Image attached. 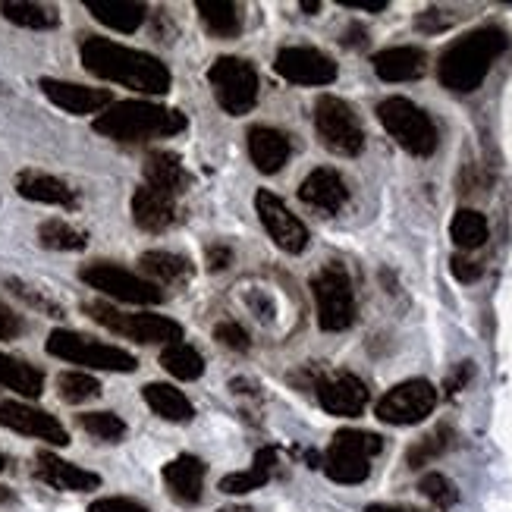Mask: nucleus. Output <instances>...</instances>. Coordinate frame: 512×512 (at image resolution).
<instances>
[{"mask_svg": "<svg viewBox=\"0 0 512 512\" xmlns=\"http://www.w3.org/2000/svg\"><path fill=\"white\" fill-rule=\"evenodd\" d=\"M79 60L92 76L117 82L142 95H167L173 85V73L167 70L164 60L101 35H85L79 41Z\"/></svg>", "mask_w": 512, "mask_h": 512, "instance_id": "nucleus-1", "label": "nucleus"}, {"mask_svg": "<svg viewBox=\"0 0 512 512\" xmlns=\"http://www.w3.org/2000/svg\"><path fill=\"white\" fill-rule=\"evenodd\" d=\"M509 48V35L500 26H481L456 38L437 60V79L456 95H472L484 85L494 60Z\"/></svg>", "mask_w": 512, "mask_h": 512, "instance_id": "nucleus-2", "label": "nucleus"}, {"mask_svg": "<svg viewBox=\"0 0 512 512\" xmlns=\"http://www.w3.org/2000/svg\"><path fill=\"white\" fill-rule=\"evenodd\" d=\"M186 129V114L176 107L151 101H114L95 117V132L114 142H151L170 139Z\"/></svg>", "mask_w": 512, "mask_h": 512, "instance_id": "nucleus-3", "label": "nucleus"}, {"mask_svg": "<svg viewBox=\"0 0 512 512\" xmlns=\"http://www.w3.org/2000/svg\"><path fill=\"white\" fill-rule=\"evenodd\" d=\"M377 120L396 139V145L415 154V158H431L440 145V132L428 110H421L409 98H387L377 104Z\"/></svg>", "mask_w": 512, "mask_h": 512, "instance_id": "nucleus-4", "label": "nucleus"}, {"mask_svg": "<svg viewBox=\"0 0 512 512\" xmlns=\"http://www.w3.org/2000/svg\"><path fill=\"white\" fill-rule=\"evenodd\" d=\"M82 311L95 324L120 333V337L136 340V343H148V346L183 343V324H176L167 315H154V311H132V315H126V311H117L107 302H85Z\"/></svg>", "mask_w": 512, "mask_h": 512, "instance_id": "nucleus-5", "label": "nucleus"}, {"mask_svg": "<svg viewBox=\"0 0 512 512\" xmlns=\"http://www.w3.org/2000/svg\"><path fill=\"white\" fill-rule=\"evenodd\" d=\"M384 450V437L371 431L343 428L333 434L327 456L321 459V469L337 484H362L371 475V459Z\"/></svg>", "mask_w": 512, "mask_h": 512, "instance_id": "nucleus-6", "label": "nucleus"}, {"mask_svg": "<svg viewBox=\"0 0 512 512\" xmlns=\"http://www.w3.org/2000/svg\"><path fill=\"white\" fill-rule=\"evenodd\" d=\"M54 359H63L70 365H82V368H95V371H120V374H132L139 368L136 355L120 349V346H110V343H98L92 337L76 330H51L48 343H44Z\"/></svg>", "mask_w": 512, "mask_h": 512, "instance_id": "nucleus-7", "label": "nucleus"}, {"mask_svg": "<svg viewBox=\"0 0 512 512\" xmlns=\"http://www.w3.org/2000/svg\"><path fill=\"white\" fill-rule=\"evenodd\" d=\"M311 296H315L321 330L340 333L355 324V289L343 264H324L311 277Z\"/></svg>", "mask_w": 512, "mask_h": 512, "instance_id": "nucleus-8", "label": "nucleus"}, {"mask_svg": "<svg viewBox=\"0 0 512 512\" xmlns=\"http://www.w3.org/2000/svg\"><path fill=\"white\" fill-rule=\"evenodd\" d=\"M208 82L220 110L230 117H242L258 104V70L242 57H217L208 70Z\"/></svg>", "mask_w": 512, "mask_h": 512, "instance_id": "nucleus-9", "label": "nucleus"}, {"mask_svg": "<svg viewBox=\"0 0 512 512\" xmlns=\"http://www.w3.org/2000/svg\"><path fill=\"white\" fill-rule=\"evenodd\" d=\"M315 132L321 145L333 154H340V158H355L365 148L362 120L337 95H321L315 101Z\"/></svg>", "mask_w": 512, "mask_h": 512, "instance_id": "nucleus-10", "label": "nucleus"}, {"mask_svg": "<svg viewBox=\"0 0 512 512\" xmlns=\"http://www.w3.org/2000/svg\"><path fill=\"white\" fill-rule=\"evenodd\" d=\"M79 277H82V283L98 289V293L117 299V302H126V305H161L164 302V289L158 283H151V280L126 271V267L110 264V261L85 264Z\"/></svg>", "mask_w": 512, "mask_h": 512, "instance_id": "nucleus-11", "label": "nucleus"}, {"mask_svg": "<svg viewBox=\"0 0 512 512\" xmlns=\"http://www.w3.org/2000/svg\"><path fill=\"white\" fill-rule=\"evenodd\" d=\"M437 387L425 377H412V381L396 384L393 390H387L381 399H377L374 415L384 425H418L425 421L434 409H437Z\"/></svg>", "mask_w": 512, "mask_h": 512, "instance_id": "nucleus-12", "label": "nucleus"}, {"mask_svg": "<svg viewBox=\"0 0 512 512\" xmlns=\"http://www.w3.org/2000/svg\"><path fill=\"white\" fill-rule=\"evenodd\" d=\"M255 211H258V220L261 227L267 230V236L274 239V246L289 252V255H302L308 249V227L302 220L286 208V202L280 195L261 189L255 195Z\"/></svg>", "mask_w": 512, "mask_h": 512, "instance_id": "nucleus-13", "label": "nucleus"}, {"mask_svg": "<svg viewBox=\"0 0 512 512\" xmlns=\"http://www.w3.org/2000/svg\"><path fill=\"white\" fill-rule=\"evenodd\" d=\"M274 70L293 85H330L337 82V60L318 48H283Z\"/></svg>", "mask_w": 512, "mask_h": 512, "instance_id": "nucleus-14", "label": "nucleus"}, {"mask_svg": "<svg viewBox=\"0 0 512 512\" xmlns=\"http://www.w3.org/2000/svg\"><path fill=\"white\" fill-rule=\"evenodd\" d=\"M0 425L16 431V434H26V437L51 443V447H66V443H70V434H66V428L51 412L35 409L29 403H16V399L0 403Z\"/></svg>", "mask_w": 512, "mask_h": 512, "instance_id": "nucleus-15", "label": "nucleus"}, {"mask_svg": "<svg viewBox=\"0 0 512 512\" xmlns=\"http://www.w3.org/2000/svg\"><path fill=\"white\" fill-rule=\"evenodd\" d=\"M38 88L51 104H57L60 110H66V114H73V117L104 114V110L114 104V95H110L107 88H88L79 82H63V79H51V76H44L38 82Z\"/></svg>", "mask_w": 512, "mask_h": 512, "instance_id": "nucleus-16", "label": "nucleus"}, {"mask_svg": "<svg viewBox=\"0 0 512 512\" xmlns=\"http://www.w3.org/2000/svg\"><path fill=\"white\" fill-rule=\"evenodd\" d=\"M318 403L327 415L359 418L368 406V387L362 377H355L349 371L330 374L324 381H318Z\"/></svg>", "mask_w": 512, "mask_h": 512, "instance_id": "nucleus-17", "label": "nucleus"}, {"mask_svg": "<svg viewBox=\"0 0 512 512\" xmlns=\"http://www.w3.org/2000/svg\"><path fill=\"white\" fill-rule=\"evenodd\" d=\"M35 475L44 484H51L54 491L82 494V491H98V487H101V475L82 469V465L66 462V459H60L57 453H48V450H41L35 456Z\"/></svg>", "mask_w": 512, "mask_h": 512, "instance_id": "nucleus-18", "label": "nucleus"}, {"mask_svg": "<svg viewBox=\"0 0 512 512\" xmlns=\"http://www.w3.org/2000/svg\"><path fill=\"white\" fill-rule=\"evenodd\" d=\"M205 475H208V465L205 459H198L192 453L176 456L173 462L164 465V484L176 503L183 506H195L202 503L205 494Z\"/></svg>", "mask_w": 512, "mask_h": 512, "instance_id": "nucleus-19", "label": "nucleus"}, {"mask_svg": "<svg viewBox=\"0 0 512 512\" xmlns=\"http://www.w3.org/2000/svg\"><path fill=\"white\" fill-rule=\"evenodd\" d=\"M132 220L145 233H164L176 224V198L142 183L132 192Z\"/></svg>", "mask_w": 512, "mask_h": 512, "instance_id": "nucleus-20", "label": "nucleus"}, {"mask_svg": "<svg viewBox=\"0 0 512 512\" xmlns=\"http://www.w3.org/2000/svg\"><path fill=\"white\" fill-rule=\"evenodd\" d=\"M299 198L308 208H318L324 214H337L346 205L349 189L343 183V176L333 167H318V170H311L302 180Z\"/></svg>", "mask_w": 512, "mask_h": 512, "instance_id": "nucleus-21", "label": "nucleus"}, {"mask_svg": "<svg viewBox=\"0 0 512 512\" xmlns=\"http://www.w3.org/2000/svg\"><path fill=\"white\" fill-rule=\"evenodd\" d=\"M16 192L29 202H41V205H54V208H66L73 211L79 208V195L70 183L57 180L51 173H41V170H22L16 176Z\"/></svg>", "mask_w": 512, "mask_h": 512, "instance_id": "nucleus-22", "label": "nucleus"}, {"mask_svg": "<svg viewBox=\"0 0 512 512\" xmlns=\"http://www.w3.org/2000/svg\"><path fill=\"white\" fill-rule=\"evenodd\" d=\"M371 66L377 79L384 82H412L421 79L428 70V54L412 44H399V48H384L371 57Z\"/></svg>", "mask_w": 512, "mask_h": 512, "instance_id": "nucleus-23", "label": "nucleus"}, {"mask_svg": "<svg viewBox=\"0 0 512 512\" xmlns=\"http://www.w3.org/2000/svg\"><path fill=\"white\" fill-rule=\"evenodd\" d=\"M246 139H249V158L258 167V173L274 176L286 167L289 151H293V142H289L286 132L274 126H252Z\"/></svg>", "mask_w": 512, "mask_h": 512, "instance_id": "nucleus-24", "label": "nucleus"}, {"mask_svg": "<svg viewBox=\"0 0 512 512\" xmlns=\"http://www.w3.org/2000/svg\"><path fill=\"white\" fill-rule=\"evenodd\" d=\"M145 186L167 192L173 198H180L189 186H192V176L183 167L180 154L173 151H151L145 158Z\"/></svg>", "mask_w": 512, "mask_h": 512, "instance_id": "nucleus-25", "label": "nucleus"}, {"mask_svg": "<svg viewBox=\"0 0 512 512\" xmlns=\"http://www.w3.org/2000/svg\"><path fill=\"white\" fill-rule=\"evenodd\" d=\"M82 4L101 26L123 35L136 32L148 16V7L139 4V0H82Z\"/></svg>", "mask_w": 512, "mask_h": 512, "instance_id": "nucleus-26", "label": "nucleus"}, {"mask_svg": "<svg viewBox=\"0 0 512 512\" xmlns=\"http://www.w3.org/2000/svg\"><path fill=\"white\" fill-rule=\"evenodd\" d=\"M142 399L148 403V409L164 418V421H173V425H186V421L195 418V409L189 403V396L183 390H176L173 384H161V381H154V384H145L142 387Z\"/></svg>", "mask_w": 512, "mask_h": 512, "instance_id": "nucleus-27", "label": "nucleus"}, {"mask_svg": "<svg viewBox=\"0 0 512 512\" xmlns=\"http://www.w3.org/2000/svg\"><path fill=\"white\" fill-rule=\"evenodd\" d=\"M274 469H277V450H274V447H264V450L255 453L252 469L224 475L217 487H220L224 494H230V497L249 494V491H258V487H264L267 481H271V478H274Z\"/></svg>", "mask_w": 512, "mask_h": 512, "instance_id": "nucleus-28", "label": "nucleus"}, {"mask_svg": "<svg viewBox=\"0 0 512 512\" xmlns=\"http://www.w3.org/2000/svg\"><path fill=\"white\" fill-rule=\"evenodd\" d=\"M139 267L145 280L158 283V286H173V283H183L192 277V264L183 255H173V252H161V249H151L139 258Z\"/></svg>", "mask_w": 512, "mask_h": 512, "instance_id": "nucleus-29", "label": "nucleus"}, {"mask_svg": "<svg viewBox=\"0 0 512 512\" xmlns=\"http://www.w3.org/2000/svg\"><path fill=\"white\" fill-rule=\"evenodd\" d=\"M0 16L19 29H57L60 26V10L51 4H32V0H4L0 4Z\"/></svg>", "mask_w": 512, "mask_h": 512, "instance_id": "nucleus-30", "label": "nucleus"}, {"mask_svg": "<svg viewBox=\"0 0 512 512\" xmlns=\"http://www.w3.org/2000/svg\"><path fill=\"white\" fill-rule=\"evenodd\" d=\"M0 387H7L26 399H38L44 393V374L29 362L0 352Z\"/></svg>", "mask_w": 512, "mask_h": 512, "instance_id": "nucleus-31", "label": "nucleus"}, {"mask_svg": "<svg viewBox=\"0 0 512 512\" xmlns=\"http://www.w3.org/2000/svg\"><path fill=\"white\" fill-rule=\"evenodd\" d=\"M195 10L214 38H236L242 32V13L233 0H195Z\"/></svg>", "mask_w": 512, "mask_h": 512, "instance_id": "nucleus-32", "label": "nucleus"}, {"mask_svg": "<svg viewBox=\"0 0 512 512\" xmlns=\"http://www.w3.org/2000/svg\"><path fill=\"white\" fill-rule=\"evenodd\" d=\"M161 368L173 374L176 381H198L205 374V359L202 352L189 343H170L161 352Z\"/></svg>", "mask_w": 512, "mask_h": 512, "instance_id": "nucleus-33", "label": "nucleus"}, {"mask_svg": "<svg viewBox=\"0 0 512 512\" xmlns=\"http://www.w3.org/2000/svg\"><path fill=\"white\" fill-rule=\"evenodd\" d=\"M450 236L462 252L481 249L487 236H491V227H487V217L475 208H459L453 224H450Z\"/></svg>", "mask_w": 512, "mask_h": 512, "instance_id": "nucleus-34", "label": "nucleus"}, {"mask_svg": "<svg viewBox=\"0 0 512 512\" xmlns=\"http://www.w3.org/2000/svg\"><path fill=\"white\" fill-rule=\"evenodd\" d=\"M453 440H456V431L450 425H437L431 434H425L418 443H412L409 453H406V465L409 469H425L428 462L440 459L453 447Z\"/></svg>", "mask_w": 512, "mask_h": 512, "instance_id": "nucleus-35", "label": "nucleus"}, {"mask_svg": "<svg viewBox=\"0 0 512 512\" xmlns=\"http://www.w3.org/2000/svg\"><path fill=\"white\" fill-rule=\"evenodd\" d=\"M38 242L51 252H79V249H85L88 236L82 230H76L73 224H66V220L51 217L38 227Z\"/></svg>", "mask_w": 512, "mask_h": 512, "instance_id": "nucleus-36", "label": "nucleus"}, {"mask_svg": "<svg viewBox=\"0 0 512 512\" xmlns=\"http://www.w3.org/2000/svg\"><path fill=\"white\" fill-rule=\"evenodd\" d=\"M57 393H60L63 403L82 406V403H88V399L101 396V384H98V377H92L88 371H63L57 377Z\"/></svg>", "mask_w": 512, "mask_h": 512, "instance_id": "nucleus-37", "label": "nucleus"}, {"mask_svg": "<svg viewBox=\"0 0 512 512\" xmlns=\"http://www.w3.org/2000/svg\"><path fill=\"white\" fill-rule=\"evenodd\" d=\"M76 421L88 437H95L101 443H120L129 431L126 421L114 412H82Z\"/></svg>", "mask_w": 512, "mask_h": 512, "instance_id": "nucleus-38", "label": "nucleus"}, {"mask_svg": "<svg viewBox=\"0 0 512 512\" xmlns=\"http://www.w3.org/2000/svg\"><path fill=\"white\" fill-rule=\"evenodd\" d=\"M418 491L425 494L437 509H453L456 500H459L456 484H453L447 475H440V472H428L425 478H421V481H418Z\"/></svg>", "mask_w": 512, "mask_h": 512, "instance_id": "nucleus-39", "label": "nucleus"}, {"mask_svg": "<svg viewBox=\"0 0 512 512\" xmlns=\"http://www.w3.org/2000/svg\"><path fill=\"white\" fill-rule=\"evenodd\" d=\"M7 289H10V293H13L16 299H22L26 305H32L35 311H41V315H48V318H63V308H60L54 299L44 296L38 286H32V283H26V280L10 277V280H7Z\"/></svg>", "mask_w": 512, "mask_h": 512, "instance_id": "nucleus-40", "label": "nucleus"}, {"mask_svg": "<svg viewBox=\"0 0 512 512\" xmlns=\"http://www.w3.org/2000/svg\"><path fill=\"white\" fill-rule=\"evenodd\" d=\"M453 22H456V13H453V10L428 7V10H421V13L415 16V29H418L421 35H440V32L453 29Z\"/></svg>", "mask_w": 512, "mask_h": 512, "instance_id": "nucleus-41", "label": "nucleus"}, {"mask_svg": "<svg viewBox=\"0 0 512 512\" xmlns=\"http://www.w3.org/2000/svg\"><path fill=\"white\" fill-rule=\"evenodd\" d=\"M214 340H217L220 346L233 349V352H249V349H252V340H249L246 327L236 324V321H220V324L214 327Z\"/></svg>", "mask_w": 512, "mask_h": 512, "instance_id": "nucleus-42", "label": "nucleus"}, {"mask_svg": "<svg viewBox=\"0 0 512 512\" xmlns=\"http://www.w3.org/2000/svg\"><path fill=\"white\" fill-rule=\"evenodd\" d=\"M88 512H148V506H142L139 500H129V497H101L88 506Z\"/></svg>", "mask_w": 512, "mask_h": 512, "instance_id": "nucleus-43", "label": "nucleus"}, {"mask_svg": "<svg viewBox=\"0 0 512 512\" xmlns=\"http://www.w3.org/2000/svg\"><path fill=\"white\" fill-rule=\"evenodd\" d=\"M450 271L459 283H475L481 277V264L472 261L469 255H453L450 258Z\"/></svg>", "mask_w": 512, "mask_h": 512, "instance_id": "nucleus-44", "label": "nucleus"}, {"mask_svg": "<svg viewBox=\"0 0 512 512\" xmlns=\"http://www.w3.org/2000/svg\"><path fill=\"white\" fill-rule=\"evenodd\" d=\"M205 264H208V271H211V274L227 271V267L233 264V249L224 246V242H214V246L205 249Z\"/></svg>", "mask_w": 512, "mask_h": 512, "instance_id": "nucleus-45", "label": "nucleus"}, {"mask_svg": "<svg viewBox=\"0 0 512 512\" xmlns=\"http://www.w3.org/2000/svg\"><path fill=\"white\" fill-rule=\"evenodd\" d=\"M19 333H22V318L13 308H7L4 302H0V340H16Z\"/></svg>", "mask_w": 512, "mask_h": 512, "instance_id": "nucleus-46", "label": "nucleus"}, {"mask_svg": "<svg viewBox=\"0 0 512 512\" xmlns=\"http://www.w3.org/2000/svg\"><path fill=\"white\" fill-rule=\"evenodd\" d=\"M472 374H475V365L472 362H459L456 371L447 377V384H443V390H447V396H456L465 384L472 381Z\"/></svg>", "mask_w": 512, "mask_h": 512, "instance_id": "nucleus-47", "label": "nucleus"}, {"mask_svg": "<svg viewBox=\"0 0 512 512\" xmlns=\"http://www.w3.org/2000/svg\"><path fill=\"white\" fill-rule=\"evenodd\" d=\"M349 10H368V13H381L387 10V0H340Z\"/></svg>", "mask_w": 512, "mask_h": 512, "instance_id": "nucleus-48", "label": "nucleus"}, {"mask_svg": "<svg viewBox=\"0 0 512 512\" xmlns=\"http://www.w3.org/2000/svg\"><path fill=\"white\" fill-rule=\"evenodd\" d=\"M340 41L346 44V48H362V44H368V32L362 26H349Z\"/></svg>", "mask_w": 512, "mask_h": 512, "instance_id": "nucleus-49", "label": "nucleus"}, {"mask_svg": "<svg viewBox=\"0 0 512 512\" xmlns=\"http://www.w3.org/2000/svg\"><path fill=\"white\" fill-rule=\"evenodd\" d=\"M365 512H425V509H415V506H396V503H371Z\"/></svg>", "mask_w": 512, "mask_h": 512, "instance_id": "nucleus-50", "label": "nucleus"}, {"mask_svg": "<svg viewBox=\"0 0 512 512\" xmlns=\"http://www.w3.org/2000/svg\"><path fill=\"white\" fill-rule=\"evenodd\" d=\"M302 10L305 13H318L321 10V0H302Z\"/></svg>", "mask_w": 512, "mask_h": 512, "instance_id": "nucleus-51", "label": "nucleus"}, {"mask_svg": "<svg viewBox=\"0 0 512 512\" xmlns=\"http://www.w3.org/2000/svg\"><path fill=\"white\" fill-rule=\"evenodd\" d=\"M13 500H16V494L10 491V487L0 484V503H13Z\"/></svg>", "mask_w": 512, "mask_h": 512, "instance_id": "nucleus-52", "label": "nucleus"}, {"mask_svg": "<svg viewBox=\"0 0 512 512\" xmlns=\"http://www.w3.org/2000/svg\"><path fill=\"white\" fill-rule=\"evenodd\" d=\"M217 512H255L252 506H224V509H217Z\"/></svg>", "mask_w": 512, "mask_h": 512, "instance_id": "nucleus-53", "label": "nucleus"}, {"mask_svg": "<svg viewBox=\"0 0 512 512\" xmlns=\"http://www.w3.org/2000/svg\"><path fill=\"white\" fill-rule=\"evenodd\" d=\"M7 469V456L4 453H0V472H4Z\"/></svg>", "mask_w": 512, "mask_h": 512, "instance_id": "nucleus-54", "label": "nucleus"}]
</instances>
